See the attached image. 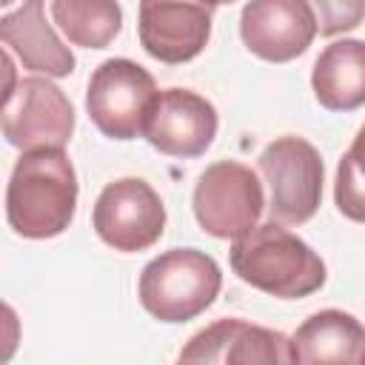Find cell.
<instances>
[{"label":"cell","mask_w":365,"mask_h":365,"mask_svg":"<svg viewBox=\"0 0 365 365\" xmlns=\"http://www.w3.org/2000/svg\"><path fill=\"white\" fill-rule=\"evenodd\" d=\"M191 205L205 234L217 240H240L257 228L265 197L257 174L248 165L237 160H220L200 174Z\"/></svg>","instance_id":"6"},{"label":"cell","mask_w":365,"mask_h":365,"mask_svg":"<svg viewBox=\"0 0 365 365\" xmlns=\"http://www.w3.org/2000/svg\"><path fill=\"white\" fill-rule=\"evenodd\" d=\"M259 174L268 182V214L279 225L308 222L322 202V157L302 137H277L259 154Z\"/></svg>","instance_id":"4"},{"label":"cell","mask_w":365,"mask_h":365,"mask_svg":"<svg viewBox=\"0 0 365 365\" xmlns=\"http://www.w3.org/2000/svg\"><path fill=\"white\" fill-rule=\"evenodd\" d=\"M240 34L245 48L259 60L288 63L311 46L317 14L305 0H254L242 6Z\"/></svg>","instance_id":"11"},{"label":"cell","mask_w":365,"mask_h":365,"mask_svg":"<svg viewBox=\"0 0 365 365\" xmlns=\"http://www.w3.org/2000/svg\"><path fill=\"white\" fill-rule=\"evenodd\" d=\"M311 86L328 111L365 106V40H334L325 46L314 63Z\"/></svg>","instance_id":"15"},{"label":"cell","mask_w":365,"mask_h":365,"mask_svg":"<svg viewBox=\"0 0 365 365\" xmlns=\"http://www.w3.org/2000/svg\"><path fill=\"white\" fill-rule=\"evenodd\" d=\"M222 274L200 248H171L154 257L137 282L140 305L160 322H188L217 299Z\"/></svg>","instance_id":"3"},{"label":"cell","mask_w":365,"mask_h":365,"mask_svg":"<svg viewBox=\"0 0 365 365\" xmlns=\"http://www.w3.org/2000/svg\"><path fill=\"white\" fill-rule=\"evenodd\" d=\"M228 262L242 282L279 299H299L325 285L319 254L279 222H262L234 240Z\"/></svg>","instance_id":"2"},{"label":"cell","mask_w":365,"mask_h":365,"mask_svg":"<svg viewBox=\"0 0 365 365\" xmlns=\"http://www.w3.org/2000/svg\"><path fill=\"white\" fill-rule=\"evenodd\" d=\"M143 137L168 157H200L217 137V108L188 88H165L157 94Z\"/></svg>","instance_id":"10"},{"label":"cell","mask_w":365,"mask_h":365,"mask_svg":"<svg viewBox=\"0 0 365 365\" xmlns=\"http://www.w3.org/2000/svg\"><path fill=\"white\" fill-rule=\"evenodd\" d=\"M48 11L68 43L83 48H106L123 26V9L111 0H54Z\"/></svg>","instance_id":"16"},{"label":"cell","mask_w":365,"mask_h":365,"mask_svg":"<svg viewBox=\"0 0 365 365\" xmlns=\"http://www.w3.org/2000/svg\"><path fill=\"white\" fill-rule=\"evenodd\" d=\"M180 359L197 365H297L291 336L237 317L197 331L182 345Z\"/></svg>","instance_id":"9"},{"label":"cell","mask_w":365,"mask_h":365,"mask_svg":"<svg viewBox=\"0 0 365 365\" xmlns=\"http://www.w3.org/2000/svg\"><path fill=\"white\" fill-rule=\"evenodd\" d=\"M214 6L200 3H140L137 34L143 48L168 66L194 60L211 37Z\"/></svg>","instance_id":"12"},{"label":"cell","mask_w":365,"mask_h":365,"mask_svg":"<svg viewBox=\"0 0 365 365\" xmlns=\"http://www.w3.org/2000/svg\"><path fill=\"white\" fill-rule=\"evenodd\" d=\"M157 94V83L143 66L125 57H111L91 71L86 111L106 137L134 140L145 131Z\"/></svg>","instance_id":"5"},{"label":"cell","mask_w":365,"mask_h":365,"mask_svg":"<svg viewBox=\"0 0 365 365\" xmlns=\"http://www.w3.org/2000/svg\"><path fill=\"white\" fill-rule=\"evenodd\" d=\"M174 365H197V362H188V359H180V356H177V362H174Z\"/></svg>","instance_id":"19"},{"label":"cell","mask_w":365,"mask_h":365,"mask_svg":"<svg viewBox=\"0 0 365 365\" xmlns=\"http://www.w3.org/2000/svg\"><path fill=\"white\" fill-rule=\"evenodd\" d=\"M0 40L6 51H14L23 68L46 77H68L74 71V54L46 20L40 0L23 3L0 17Z\"/></svg>","instance_id":"13"},{"label":"cell","mask_w":365,"mask_h":365,"mask_svg":"<svg viewBox=\"0 0 365 365\" xmlns=\"http://www.w3.org/2000/svg\"><path fill=\"white\" fill-rule=\"evenodd\" d=\"M291 342L297 365H365V325L339 308L311 314Z\"/></svg>","instance_id":"14"},{"label":"cell","mask_w":365,"mask_h":365,"mask_svg":"<svg viewBox=\"0 0 365 365\" xmlns=\"http://www.w3.org/2000/svg\"><path fill=\"white\" fill-rule=\"evenodd\" d=\"M97 237L123 254L151 248L165 228V205L160 194L140 177L108 182L91 211Z\"/></svg>","instance_id":"8"},{"label":"cell","mask_w":365,"mask_h":365,"mask_svg":"<svg viewBox=\"0 0 365 365\" xmlns=\"http://www.w3.org/2000/svg\"><path fill=\"white\" fill-rule=\"evenodd\" d=\"M334 202L348 220L365 222V125L356 131L351 148L336 165Z\"/></svg>","instance_id":"17"},{"label":"cell","mask_w":365,"mask_h":365,"mask_svg":"<svg viewBox=\"0 0 365 365\" xmlns=\"http://www.w3.org/2000/svg\"><path fill=\"white\" fill-rule=\"evenodd\" d=\"M77 208V174L63 148L23 154L9 177L6 220L26 240L63 234Z\"/></svg>","instance_id":"1"},{"label":"cell","mask_w":365,"mask_h":365,"mask_svg":"<svg viewBox=\"0 0 365 365\" xmlns=\"http://www.w3.org/2000/svg\"><path fill=\"white\" fill-rule=\"evenodd\" d=\"M71 100L48 77H23L3 94V137L23 154L63 148L71 140Z\"/></svg>","instance_id":"7"},{"label":"cell","mask_w":365,"mask_h":365,"mask_svg":"<svg viewBox=\"0 0 365 365\" xmlns=\"http://www.w3.org/2000/svg\"><path fill=\"white\" fill-rule=\"evenodd\" d=\"M314 14H317V31L334 37L362 23L365 0H319L314 6Z\"/></svg>","instance_id":"18"}]
</instances>
